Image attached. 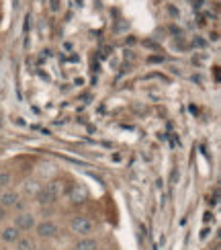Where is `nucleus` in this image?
<instances>
[{
	"label": "nucleus",
	"instance_id": "f257e3e1",
	"mask_svg": "<svg viewBox=\"0 0 221 250\" xmlns=\"http://www.w3.org/2000/svg\"><path fill=\"white\" fill-rule=\"evenodd\" d=\"M94 222L90 220L88 215H74L72 220H70V230L76 234L78 238H82V236H90L92 232H94Z\"/></svg>",
	"mask_w": 221,
	"mask_h": 250
},
{
	"label": "nucleus",
	"instance_id": "f03ea898",
	"mask_svg": "<svg viewBox=\"0 0 221 250\" xmlns=\"http://www.w3.org/2000/svg\"><path fill=\"white\" fill-rule=\"evenodd\" d=\"M35 234H37V238H41V240H54V238L60 236V228L56 222L43 220V222H37Z\"/></svg>",
	"mask_w": 221,
	"mask_h": 250
},
{
	"label": "nucleus",
	"instance_id": "7ed1b4c3",
	"mask_svg": "<svg viewBox=\"0 0 221 250\" xmlns=\"http://www.w3.org/2000/svg\"><path fill=\"white\" fill-rule=\"evenodd\" d=\"M20 232H31V230H35V226H37V217L35 213H31V211H19L15 215V224Z\"/></svg>",
	"mask_w": 221,
	"mask_h": 250
},
{
	"label": "nucleus",
	"instance_id": "20e7f679",
	"mask_svg": "<svg viewBox=\"0 0 221 250\" xmlns=\"http://www.w3.org/2000/svg\"><path fill=\"white\" fill-rule=\"evenodd\" d=\"M68 199H70V203H74V205H80V203H84L88 199V191H86V187L84 185H72L70 189H68Z\"/></svg>",
	"mask_w": 221,
	"mask_h": 250
},
{
	"label": "nucleus",
	"instance_id": "39448f33",
	"mask_svg": "<svg viewBox=\"0 0 221 250\" xmlns=\"http://www.w3.org/2000/svg\"><path fill=\"white\" fill-rule=\"evenodd\" d=\"M23 236V232L19 230L17 226H13V224H8V226H4L2 230H0V240H2L4 244H17V240Z\"/></svg>",
	"mask_w": 221,
	"mask_h": 250
},
{
	"label": "nucleus",
	"instance_id": "423d86ee",
	"mask_svg": "<svg viewBox=\"0 0 221 250\" xmlns=\"http://www.w3.org/2000/svg\"><path fill=\"white\" fill-rule=\"evenodd\" d=\"M19 193L15 189H4L2 193H0V205L6 207V209H15V205L19 203Z\"/></svg>",
	"mask_w": 221,
	"mask_h": 250
},
{
	"label": "nucleus",
	"instance_id": "0eeeda50",
	"mask_svg": "<svg viewBox=\"0 0 221 250\" xmlns=\"http://www.w3.org/2000/svg\"><path fill=\"white\" fill-rule=\"evenodd\" d=\"M72 250H99V240L92 236H82L74 242Z\"/></svg>",
	"mask_w": 221,
	"mask_h": 250
},
{
	"label": "nucleus",
	"instance_id": "6e6552de",
	"mask_svg": "<svg viewBox=\"0 0 221 250\" xmlns=\"http://www.w3.org/2000/svg\"><path fill=\"white\" fill-rule=\"evenodd\" d=\"M45 191H47V195L51 197V201H58L60 197H61V191H64V187H61V181H51V183H47L45 185Z\"/></svg>",
	"mask_w": 221,
	"mask_h": 250
},
{
	"label": "nucleus",
	"instance_id": "1a4fd4ad",
	"mask_svg": "<svg viewBox=\"0 0 221 250\" xmlns=\"http://www.w3.org/2000/svg\"><path fill=\"white\" fill-rule=\"evenodd\" d=\"M15 248L17 250H37V242H35V238H31V236H20Z\"/></svg>",
	"mask_w": 221,
	"mask_h": 250
},
{
	"label": "nucleus",
	"instance_id": "9d476101",
	"mask_svg": "<svg viewBox=\"0 0 221 250\" xmlns=\"http://www.w3.org/2000/svg\"><path fill=\"white\" fill-rule=\"evenodd\" d=\"M35 201L39 203V205H54V201H51V197L47 195V191H45V187H41V189L35 193Z\"/></svg>",
	"mask_w": 221,
	"mask_h": 250
},
{
	"label": "nucleus",
	"instance_id": "9b49d317",
	"mask_svg": "<svg viewBox=\"0 0 221 250\" xmlns=\"http://www.w3.org/2000/svg\"><path fill=\"white\" fill-rule=\"evenodd\" d=\"M10 183H13V174H10L8 170H0V189H8Z\"/></svg>",
	"mask_w": 221,
	"mask_h": 250
},
{
	"label": "nucleus",
	"instance_id": "f8f14e48",
	"mask_svg": "<svg viewBox=\"0 0 221 250\" xmlns=\"http://www.w3.org/2000/svg\"><path fill=\"white\" fill-rule=\"evenodd\" d=\"M41 189V187H39V183H35V181H27L25 183V193L27 195H33L35 197V193Z\"/></svg>",
	"mask_w": 221,
	"mask_h": 250
},
{
	"label": "nucleus",
	"instance_id": "ddd939ff",
	"mask_svg": "<svg viewBox=\"0 0 221 250\" xmlns=\"http://www.w3.org/2000/svg\"><path fill=\"white\" fill-rule=\"evenodd\" d=\"M6 220H8V209H6V207L0 205V224H4Z\"/></svg>",
	"mask_w": 221,
	"mask_h": 250
},
{
	"label": "nucleus",
	"instance_id": "4468645a",
	"mask_svg": "<svg viewBox=\"0 0 221 250\" xmlns=\"http://www.w3.org/2000/svg\"><path fill=\"white\" fill-rule=\"evenodd\" d=\"M176 179H181V172H178V170L172 172V183H176Z\"/></svg>",
	"mask_w": 221,
	"mask_h": 250
},
{
	"label": "nucleus",
	"instance_id": "2eb2a0df",
	"mask_svg": "<svg viewBox=\"0 0 221 250\" xmlns=\"http://www.w3.org/2000/svg\"><path fill=\"white\" fill-rule=\"evenodd\" d=\"M0 127H2V117H0Z\"/></svg>",
	"mask_w": 221,
	"mask_h": 250
}]
</instances>
